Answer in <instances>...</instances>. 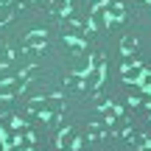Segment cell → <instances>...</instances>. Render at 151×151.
<instances>
[{"label":"cell","instance_id":"obj_1","mask_svg":"<svg viewBox=\"0 0 151 151\" xmlns=\"http://www.w3.org/2000/svg\"><path fill=\"white\" fill-rule=\"evenodd\" d=\"M143 73H146V70H143L140 65H126V67H123V81H129V84H137V81L143 78Z\"/></svg>","mask_w":151,"mask_h":151},{"label":"cell","instance_id":"obj_2","mask_svg":"<svg viewBox=\"0 0 151 151\" xmlns=\"http://www.w3.org/2000/svg\"><path fill=\"white\" fill-rule=\"evenodd\" d=\"M104 11H106L109 20H123V17H126V11H123V6H120V3H106V6H104Z\"/></svg>","mask_w":151,"mask_h":151},{"label":"cell","instance_id":"obj_3","mask_svg":"<svg viewBox=\"0 0 151 151\" xmlns=\"http://www.w3.org/2000/svg\"><path fill=\"white\" fill-rule=\"evenodd\" d=\"M50 11H53L56 17H65L67 11H70V0H50Z\"/></svg>","mask_w":151,"mask_h":151},{"label":"cell","instance_id":"obj_4","mask_svg":"<svg viewBox=\"0 0 151 151\" xmlns=\"http://www.w3.org/2000/svg\"><path fill=\"white\" fill-rule=\"evenodd\" d=\"M45 42H48V37H45V34H31V37L25 39V48H42Z\"/></svg>","mask_w":151,"mask_h":151},{"label":"cell","instance_id":"obj_5","mask_svg":"<svg viewBox=\"0 0 151 151\" xmlns=\"http://www.w3.org/2000/svg\"><path fill=\"white\" fill-rule=\"evenodd\" d=\"M59 146L65 148V151H67V148H73V146H76V134H73V132H62V137H59Z\"/></svg>","mask_w":151,"mask_h":151},{"label":"cell","instance_id":"obj_6","mask_svg":"<svg viewBox=\"0 0 151 151\" xmlns=\"http://www.w3.org/2000/svg\"><path fill=\"white\" fill-rule=\"evenodd\" d=\"M137 84H140V87H143V90H151V73L146 70V73H143V78H140V81H137Z\"/></svg>","mask_w":151,"mask_h":151},{"label":"cell","instance_id":"obj_7","mask_svg":"<svg viewBox=\"0 0 151 151\" xmlns=\"http://www.w3.org/2000/svg\"><path fill=\"white\" fill-rule=\"evenodd\" d=\"M132 48H134V39L126 37V39H123V50H132Z\"/></svg>","mask_w":151,"mask_h":151},{"label":"cell","instance_id":"obj_8","mask_svg":"<svg viewBox=\"0 0 151 151\" xmlns=\"http://www.w3.org/2000/svg\"><path fill=\"white\" fill-rule=\"evenodd\" d=\"M104 115H106V118H112V115H118V109H115V106H106V109H104Z\"/></svg>","mask_w":151,"mask_h":151},{"label":"cell","instance_id":"obj_9","mask_svg":"<svg viewBox=\"0 0 151 151\" xmlns=\"http://www.w3.org/2000/svg\"><path fill=\"white\" fill-rule=\"evenodd\" d=\"M146 143H151V123H148V132H146Z\"/></svg>","mask_w":151,"mask_h":151},{"label":"cell","instance_id":"obj_10","mask_svg":"<svg viewBox=\"0 0 151 151\" xmlns=\"http://www.w3.org/2000/svg\"><path fill=\"white\" fill-rule=\"evenodd\" d=\"M148 151H151V146H148Z\"/></svg>","mask_w":151,"mask_h":151},{"label":"cell","instance_id":"obj_11","mask_svg":"<svg viewBox=\"0 0 151 151\" xmlns=\"http://www.w3.org/2000/svg\"><path fill=\"white\" fill-rule=\"evenodd\" d=\"M148 3H151V0H148Z\"/></svg>","mask_w":151,"mask_h":151}]
</instances>
